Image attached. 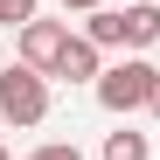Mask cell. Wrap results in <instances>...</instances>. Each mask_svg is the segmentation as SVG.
Listing matches in <instances>:
<instances>
[{
	"label": "cell",
	"mask_w": 160,
	"mask_h": 160,
	"mask_svg": "<svg viewBox=\"0 0 160 160\" xmlns=\"http://www.w3.org/2000/svg\"><path fill=\"white\" fill-rule=\"evenodd\" d=\"M98 104L112 118H132V112H153V91H160V70L146 63V56H118V63H104V77H98Z\"/></svg>",
	"instance_id": "6da1fadb"
},
{
	"label": "cell",
	"mask_w": 160,
	"mask_h": 160,
	"mask_svg": "<svg viewBox=\"0 0 160 160\" xmlns=\"http://www.w3.org/2000/svg\"><path fill=\"white\" fill-rule=\"evenodd\" d=\"M42 118H49V77L14 56L7 70H0V125H21V132H28Z\"/></svg>",
	"instance_id": "7a4b0ae2"
},
{
	"label": "cell",
	"mask_w": 160,
	"mask_h": 160,
	"mask_svg": "<svg viewBox=\"0 0 160 160\" xmlns=\"http://www.w3.org/2000/svg\"><path fill=\"white\" fill-rule=\"evenodd\" d=\"M63 42H70V28H63V21H28V28H21V63H28V70H56V56H63Z\"/></svg>",
	"instance_id": "3957f363"
},
{
	"label": "cell",
	"mask_w": 160,
	"mask_h": 160,
	"mask_svg": "<svg viewBox=\"0 0 160 160\" xmlns=\"http://www.w3.org/2000/svg\"><path fill=\"white\" fill-rule=\"evenodd\" d=\"M49 77H63V84H98V77H104V49H98L91 35H70Z\"/></svg>",
	"instance_id": "277c9868"
},
{
	"label": "cell",
	"mask_w": 160,
	"mask_h": 160,
	"mask_svg": "<svg viewBox=\"0 0 160 160\" xmlns=\"http://www.w3.org/2000/svg\"><path fill=\"white\" fill-rule=\"evenodd\" d=\"M160 42V0H139V7H125V49L139 56V49Z\"/></svg>",
	"instance_id": "5b68a950"
},
{
	"label": "cell",
	"mask_w": 160,
	"mask_h": 160,
	"mask_svg": "<svg viewBox=\"0 0 160 160\" xmlns=\"http://www.w3.org/2000/svg\"><path fill=\"white\" fill-rule=\"evenodd\" d=\"M84 35H91L98 49H125V7H98V14H84Z\"/></svg>",
	"instance_id": "8992f818"
},
{
	"label": "cell",
	"mask_w": 160,
	"mask_h": 160,
	"mask_svg": "<svg viewBox=\"0 0 160 160\" xmlns=\"http://www.w3.org/2000/svg\"><path fill=\"white\" fill-rule=\"evenodd\" d=\"M104 160H153V139L132 132V125H118V132H104Z\"/></svg>",
	"instance_id": "52a82bcc"
},
{
	"label": "cell",
	"mask_w": 160,
	"mask_h": 160,
	"mask_svg": "<svg viewBox=\"0 0 160 160\" xmlns=\"http://www.w3.org/2000/svg\"><path fill=\"white\" fill-rule=\"evenodd\" d=\"M42 0H0V28H28Z\"/></svg>",
	"instance_id": "ba28073f"
},
{
	"label": "cell",
	"mask_w": 160,
	"mask_h": 160,
	"mask_svg": "<svg viewBox=\"0 0 160 160\" xmlns=\"http://www.w3.org/2000/svg\"><path fill=\"white\" fill-rule=\"evenodd\" d=\"M28 160H84V146H77V139H49V146H35Z\"/></svg>",
	"instance_id": "9c48e42d"
},
{
	"label": "cell",
	"mask_w": 160,
	"mask_h": 160,
	"mask_svg": "<svg viewBox=\"0 0 160 160\" xmlns=\"http://www.w3.org/2000/svg\"><path fill=\"white\" fill-rule=\"evenodd\" d=\"M56 7H63V14H98L104 0H56Z\"/></svg>",
	"instance_id": "30bf717a"
},
{
	"label": "cell",
	"mask_w": 160,
	"mask_h": 160,
	"mask_svg": "<svg viewBox=\"0 0 160 160\" xmlns=\"http://www.w3.org/2000/svg\"><path fill=\"white\" fill-rule=\"evenodd\" d=\"M153 118H160V91H153Z\"/></svg>",
	"instance_id": "8fae6325"
},
{
	"label": "cell",
	"mask_w": 160,
	"mask_h": 160,
	"mask_svg": "<svg viewBox=\"0 0 160 160\" xmlns=\"http://www.w3.org/2000/svg\"><path fill=\"white\" fill-rule=\"evenodd\" d=\"M0 160H14V153H7V146H0Z\"/></svg>",
	"instance_id": "7c38bea8"
}]
</instances>
